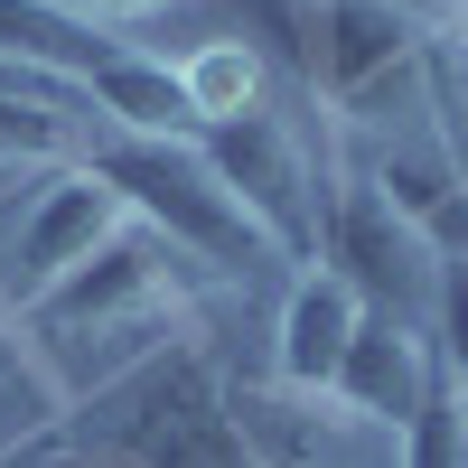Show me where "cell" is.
<instances>
[{"mask_svg":"<svg viewBox=\"0 0 468 468\" xmlns=\"http://www.w3.org/2000/svg\"><path fill=\"white\" fill-rule=\"evenodd\" d=\"M85 103L112 122V141H197V112H187V85L169 57L112 48V66L85 85Z\"/></svg>","mask_w":468,"mask_h":468,"instance_id":"obj_11","label":"cell"},{"mask_svg":"<svg viewBox=\"0 0 468 468\" xmlns=\"http://www.w3.org/2000/svg\"><path fill=\"white\" fill-rule=\"evenodd\" d=\"M75 103L85 94H0V169H75L85 141H75Z\"/></svg>","mask_w":468,"mask_h":468,"instance_id":"obj_12","label":"cell"},{"mask_svg":"<svg viewBox=\"0 0 468 468\" xmlns=\"http://www.w3.org/2000/svg\"><path fill=\"white\" fill-rule=\"evenodd\" d=\"M207 169L225 178V197L253 216V234L282 262H319V216H328V169L309 160V141L282 112H244V122L197 132Z\"/></svg>","mask_w":468,"mask_h":468,"instance_id":"obj_5","label":"cell"},{"mask_svg":"<svg viewBox=\"0 0 468 468\" xmlns=\"http://www.w3.org/2000/svg\"><path fill=\"white\" fill-rule=\"evenodd\" d=\"M85 169L122 197L132 225H150V234L178 244L187 262H207L216 282H253L262 262H282V253L253 234V216L225 197V178L207 169L197 141H94Z\"/></svg>","mask_w":468,"mask_h":468,"instance_id":"obj_3","label":"cell"},{"mask_svg":"<svg viewBox=\"0 0 468 468\" xmlns=\"http://www.w3.org/2000/svg\"><path fill=\"white\" fill-rule=\"evenodd\" d=\"M178 85H187L197 132L244 122V112H262V57L244 48V37H207V48H187V57H178Z\"/></svg>","mask_w":468,"mask_h":468,"instance_id":"obj_13","label":"cell"},{"mask_svg":"<svg viewBox=\"0 0 468 468\" xmlns=\"http://www.w3.org/2000/svg\"><path fill=\"white\" fill-rule=\"evenodd\" d=\"M291 28H300L291 57H300L309 94L328 112H375L431 57V28H421L403 0H291Z\"/></svg>","mask_w":468,"mask_h":468,"instance_id":"obj_4","label":"cell"},{"mask_svg":"<svg viewBox=\"0 0 468 468\" xmlns=\"http://www.w3.org/2000/svg\"><path fill=\"white\" fill-rule=\"evenodd\" d=\"M112 48H132V37L75 19V10H57V0H0V66H19V75H48V85L85 94L112 66Z\"/></svg>","mask_w":468,"mask_h":468,"instance_id":"obj_10","label":"cell"},{"mask_svg":"<svg viewBox=\"0 0 468 468\" xmlns=\"http://www.w3.org/2000/svg\"><path fill=\"white\" fill-rule=\"evenodd\" d=\"M57 441H75L103 468H262L253 441L234 431V366L207 337L150 356L141 375L112 384V394L75 403L57 421Z\"/></svg>","mask_w":468,"mask_h":468,"instance_id":"obj_2","label":"cell"},{"mask_svg":"<svg viewBox=\"0 0 468 468\" xmlns=\"http://www.w3.org/2000/svg\"><path fill=\"white\" fill-rule=\"evenodd\" d=\"M19 207H28V187H0V262H10V234H19ZM19 328V309H10V282H0V346H10Z\"/></svg>","mask_w":468,"mask_h":468,"instance_id":"obj_17","label":"cell"},{"mask_svg":"<svg viewBox=\"0 0 468 468\" xmlns=\"http://www.w3.org/2000/svg\"><path fill=\"white\" fill-rule=\"evenodd\" d=\"M0 468H103V459H85V450H75V441H57V431H37L28 450H10V459H0Z\"/></svg>","mask_w":468,"mask_h":468,"instance_id":"obj_16","label":"cell"},{"mask_svg":"<svg viewBox=\"0 0 468 468\" xmlns=\"http://www.w3.org/2000/svg\"><path fill=\"white\" fill-rule=\"evenodd\" d=\"M356 328H366V300L346 291L337 271L309 262L291 282V300H282V328H271V384H291V394L319 403L337 384V366H346V346H356Z\"/></svg>","mask_w":468,"mask_h":468,"instance_id":"obj_9","label":"cell"},{"mask_svg":"<svg viewBox=\"0 0 468 468\" xmlns=\"http://www.w3.org/2000/svg\"><path fill=\"white\" fill-rule=\"evenodd\" d=\"M441 384V356H431V328H403V319H366L356 346H346V366L328 384L337 421H394V431H412L421 394Z\"/></svg>","mask_w":468,"mask_h":468,"instance_id":"obj_8","label":"cell"},{"mask_svg":"<svg viewBox=\"0 0 468 468\" xmlns=\"http://www.w3.org/2000/svg\"><path fill=\"white\" fill-rule=\"evenodd\" d=\"M132 216H122V197L75 160V169H48L28 187V207H19V234H10V262H0V282H10V309L28 319L37 300H48L66 271H85L112 234H122Z\"/></svg>","mask_w":468,"mask_h":468,"instance_id":"obj_7","label":"cell"},{"mask_svg":"<svg viewBox=\"0 0 468 468\" xmlns=\"http://www.w3.org/2000/svg\"><path fill=\"white\" fill-rule=\"evenodd\" d=\"M150 10H169V0H85V19H94V28H141Z\"/></svg>","mask_w":468,"mask_h":468,"instance_id":"obj_18","label":"cell"},{"mask_svg":"<svg viewBox=\"0 0 468 468\" xmlns=\"http://www.w3.org/2000/svg\"><path fill=\"white\" fill-rule=\"evenodd\" d=\"M319 271H337L346 291L366 300V319H403V328H431V300H441V253L384 207V187H328V216H319Z\"/></svg>","mask_w":468,"mask_h":468,"instance_id":"obj_6","label":"cell"},{"mask_svg":"<svg viewBox=\"0 0 468 468\" xmlns=\"http://www.w3.org/2000/svg\"><path fill=\"white\" fill-rule=\"evenodd\" d=\"M459 10H468V0H459Z\"/></svg>","mask_w":468,"mask_h":468,"instance_id":"obj_19","label":"cell"},{"mask_svg":"<svg viewBox=\"0 0 468 468\" xmlns=\"http://www.w3.org/2000/svg\"><path fill=\"white\" fill-rule=\"evenodd\" d=\"M431 356L450 384H468V253L441 262V300H431Z\"/></svg>","mask_w":468,"mask_h":468,"instance_id":"obj_15","label":"cell"},{"mask_svg":"<svg viewBox=\"0 0 468 468\" xmlns=\"http://www.w3.org/2000/svg\"><path fill=\"white\" fill-rule=\"evenodd\" d=\"M197 282H216V271L187 262L178 244H160L150 225H122L85 271H66L19 319V346L48 375V394L75 412V403L112 394L122 375H141L150 356L197 337Z\"/></svg>","mask_w":468,"mask_h":468,"instance_id":"obj_1","label":"cell"},{"mask_svg":"<svg viewBox=\"0 0 468 468\" xmlns=\"http://www.w3.org/2000/svg\"><path fill=\"white\" fill-rule=\"evenodd\" d=\"M403 468H468V384H431L403 431Z\"/></svg>","mask_w":468,"mask_h":468,"instance_id":"obj_14","label":"cell"}]
</instances>
